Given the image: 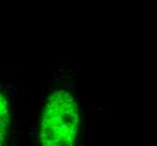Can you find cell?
Here are the masks:
<instances>
[{"label":"cell","instance_id":"obj_1","mask_svg":"<svg viewBox=\"0 0 157 146\" xmlns=\"http://www.w3.org/2000/svg\"><path fill=\"white\" fill-rule=\"evenodd\" d=\"M79 108L66 90H54L47 100L40 126L42 146H74L79 128Z\"/></svg>","mask_w":157,"mask_h":146}]
</instances>
